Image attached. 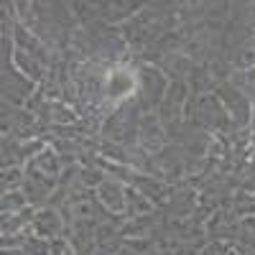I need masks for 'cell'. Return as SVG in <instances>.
<instances>
[{"label": "cell", "mask_w": 255, "mask_h": 255, "mask_svg": "<svg viewBox=\"0 0 255 255\" xmlns=\"http://www.w3.org/2000/svg\"><path fill=\"white\" fill-rule=\"evenodd\" d=\"M31 166H36L41 174H46V176H54V179H59L61 176V171H64V163H61V156L54 151L51 145H46L44 151H41L33 161H31Z\"/></svg>", "instance_id": "9"}, {"label": "cell", "mask_w": 255, "mask_h": 255, "mask_svg": "<svg viewBox=\"0 0 255 255\" xmlns=\"http://www.w3.org/2000/svg\"><path fill=\"white\" fill-rule=\"evenodd\" d=\"M235 245L245 255L255 253V215H248V217L238 220V240H235Z\"/></svg>", "instance_id": "10"}, {"label": "cell", "mask_w": 255, "mask_h": 255, "mask_svg": "<svg viewBox=\"0 0 255 255\" xmlns=\"http://www.w3.org/2000/svg\"><path fill=\"white\" fill-rule=\"evenodd\" d=\"M135 90H138V74L133 67H120V64H115V67L108 72V79H105V95H108V102L110 105H123L128 100L135 97Z\"/></svg>", "instance_id": "3"}, {"label": "cell", "mask_w": 255, "mask_h": 255, "mask_svg": "<svg viewBox=\"0 0 255 255\" xmlns=\"http://www.w3.org/2000/svg\"><path fill=\"white\" fill-rule=\"evenodd\" d=\"M23 250H26V255H51V240L38 238V235L31 232L26 245H23Z\"/></svg>", "instance_id": "13"}, {"label": "cell", "mask_w": 255, "mask_h": 255, "mask_svg": "<svg viewBox=\"0 0 255 255\" xmlns=\"http://www.w3.org/2000/svg\"><path fill=\"white\" fill-rule=\"evenodd\" d=\"M13 67L23 74L26 79H31L33 84H41V82L46 79V74H49V67H44L38 59H33L31 54L20 51V49L13 51Z\"/></svg>", "instance_id": "7"}, {"label": "cell", "mask_w": 255, "mask_h": 255, "mask_svg": "<svg viewBox=\"0 0 255 255\" xmlns=\"http://www.w3.org/2000/svg\"><path fill=\"white\" fill-rule=\"evenodd\" d=\"M138 74V90H135V105L140 108V113H156L158 105L163 102V95L168 90V79L156 64H138L135 67Z\"/></svg>", "instance_id": "1"}, {"label": "cell", "mask_w": 255, "mask_h": 255, "mask_svg": "<svg viewBox=\"0 0 255 255\" xmlns=\"http://www.w3.org/2000/svg\"><path fill=\"white\" fill-rule=\"evenodd\" d=\"M33 87L36 84L20 74L13 67V61H3V100L5 102L10 100L13 105H26L31 100V95L36 92Z\"/></svg>", "instance_id": "4"}, {"label": "cell", "mask_w": 255, "mask_h": 255, "mask_svg": "<svg viewBox=\"0 0 255 255\" xmlns=\"http://www.w3.org/2000/svg\"><path fill=\"white\" fill-rule=\"evenodd\" d=\"M215 95L222 100V105L227 108L230 120H232V128H235V130H245V128L253 123V102L238 87H232L230 82H220L217 87H215Z\"/></svg>", "instance_id": "2"}, {"label": "cell", "mask_w": 255, "mask_h": 255, "mask_svg": "<svg viewBox=\"0 0 255 255\" xmlns=\"http://www.w3.org/2000/svg\"><path fill=\"white\" fill-rule=\"evenodd\" d=\"M143 215H153V202L145 194H140L135 186H125V217L133 220Z\"/></svg>", "instance_id": "8"}, {"label": "cell", "mask_w": 255, "mask_h": 255, "mask_svg": "<svg viewBox=\"0 0 255 255\" xmlns=\"http://www.w3.org/2000/svg\"><path fill=\"white\" fill-rule=\"evenodd\" d=\"M31 232L38 238L56 240L67 232V222H64L61 212L56 207H44V209H36V217L31 222Z\"/></svg>", "instance_id": "5"}, {"label": "cell", "mask_w": 255, "mask_h": 255, "mask_svg": "<svg viewBox=\"0 0 255 255\" xmlns=\"http://www.w3.org/2000/svg\"><path fill=\"white\" fill-rule=\"evenodd\" d=\"M31 235V230L26 232H15V235H3V250H18V248H23L26 240Z\"/></svg>", "instance_id": "14"}, {"label": "cell", "mask_w": 255, "mask_h": 255, "mask_svg": "<svg viewBox=\"0 0 255 255\" xmlns=\"http://www.w3.org/2000/svg\"><path fill=\"white\" fill-rule=\"evenodd\" d=\"M125 186L123 181L118 179H105L97 189H95V197L97 202L110 212V215H125Z\"/></svg>", "instance_id": "6"}, {"label": "cell", "mask_w": 255, "mask_h": 255, "mask_svg": "<svg viewBox=\"0 0 255 255\" xmlns=\"http://www.w3.org/2000/svg\"><path fill=\"white\" fill-rule=\"evenodd\" d=\"M77 108L67 102H51V125H59V128H67L72 123H77Z\"/></svg>", "instance_id": "12"}, {"label": "cell", "mask_w": 255, "mask_h": 255, "mask_svg": "<svg viewBox=\"0 0 255 255\" xmlns=\"http://www.w3.org/2000/svg\"><path fill=\"white\" fill-rule=\"evenodd\" d=\"M3 215H18V212H23L28 204L26 194H23V189H10V191H3Z\"/></svg>", "instance_id": "11"}]
</instances>
